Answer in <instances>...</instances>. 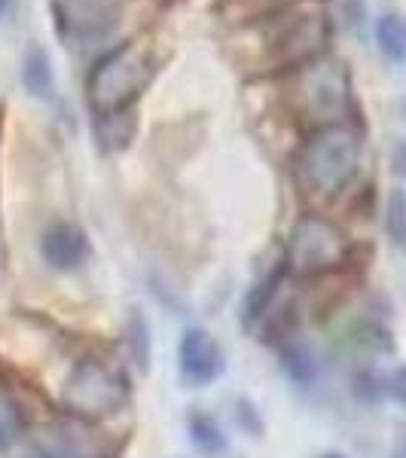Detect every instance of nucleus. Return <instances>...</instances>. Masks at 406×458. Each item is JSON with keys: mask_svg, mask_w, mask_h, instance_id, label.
Wrapping results in <instances>:
<instances>
[{"mask_svg": "<svg viewBox=\"0 0 406 458\" xmlns=\"http://www.w3.org/2000/svg\"><path fill=\"white\" fill-rule=\"evenodd\" d=\"M241 6V21H254V19H263V16H272V13L284 10V6L297 4V0H235Z\"/></svg>", "mask_w": 406, "mask_h": 458, "instance_id": "f3484780", "label": "nucleus"}, {"mask_svg": "<svg viewBox=\"0 0 406 458\" xmlns=\"http://www.w3.org/2000/svg\"><path fill=\"white\" fill-rule=\"evenodd\" d=\"M351 245L345 233L334 220L321 217V214H302L293 224L291 239H287V272L300 278L324 276L339 266L349 263Z\"/></svg>", "mask_w": 406, "mask_h": 458, "instance_id": "39448f33", "label": "nucleus"}, {"mask_svg": "<svg viewBox=\"0 0 406 458\" xmlns=\"http://www.w3.org/2000/svg\"><path fill=\"white\" fill-rule=\"evenodd\" d=\"M21 83L28 86V92L43 98V95L53 92V68H49V55L43 49H31L25 58V68H21Z\"/></svg>", "mask_w": 406, "mask_h": 458, "instance_id": "f8f14e48", "label": "nucleus"}, {"mask_svg": "<svg viewBox=\"0 0 406 458\" xmlns=\"http://www.w3.org/2000/svg\"><path fill=\"white\" fill-rule=\"evenodd\" d=\"M156 73V55H153L150 40L135 37L123 47L110 49L89 73V107L98 116H120L125 114Z\"/></svg>", "mask_w": 406, "mask_h": 458, "instance_id": "f03ea898", "label": "nucleus"}, {"mask_svg": "<svg viewBox=\"0 0 406 458\" xmlns=\"http://www.w3.org/2000/svg\"><path fill=\"white\" fill-rule=\"evenodd\" d=\"M190 437L202 453H224L226 449V437L224 431H220V425L214 422L211 416H205V412H193L190 416Z\"/></svg>", "mask_w": 406, "mask_h": 458, "instance_id": "ddd939ff", "label": "nucleus"}, {"mask_svg": "<svg viewBox=\"0 0 406 458\" xmlns=\"http://www.w3.org/2000/svg\"><path fill=\"white\" fill-rule=\"evenodd\" d=\"M125 397H129V382L123 370L95 354L80 358L64 382V406L71 410V416L86 419V422L116 412Z\"/></svg>", "mask_w": 406, "mask_h": 458, "instance_id": "423d86ee", "label": "nucleus"}, {"mask_svg": "<svg viewBox=\"0 0 406 458\" xmlns=\"http://www.w3.org/2000/svg\"><path fill=\"white\" fill-rule=\"evenodd\" d=\"M385 233L391 239V245L406 250V193L394 190L385 202Z\"/></svg>", "mask_w": 406, "mask_h": 458, "instance_id": "4468645a", "label": "nucleus"}, {"mask_svg": "<svg viewBox=\"0 0 406 458\" xmlns=\"http://www.w3.org/2000/svg\"><path fill=\"white\" fill-rule=\"evenodd\" d=\"M284 367H287V373H291V379H297L300 386H309V382L318 376V364H315L312 352L300 343L284 349Z\"/></svg>", "mask_w": 406, "mask_h": 458, "instance_id": "2eb2a0df", "label": "nucleus"}, {"mask_svg": "<svg viewBox=\"0 0 406 458\" xmlns=\"http://www.w3.org/2000/svg\"><path fill=\"white\" fill-rule=\"evenodd\" d=\"M58 25L71 37H98L110 25V13L95 0H68V10L58 6Z\"/></svg>", "mask_w": 406, "mask_h": 458, "instance_id": "9d476101", "label": "nucleus"}, {"mask_svg": "<svg viewBox=\"0 0 406 458\" xmlns=\"http://www.w3.org/2000/svg\"><path fill=\"white\" fill-rule=\"evenodd\" d=\"M21 431V416L19 406L13 403V397L6 391H0V449H6Z\"/></svg>", "mask_w": 406, "mask_h": 458, "instance_id": "dca6fc26", "label": "nucleus"}, {"mask_svg": "<svg viewBox=\"0 0 406 458\" xmlns=\"http://www.w3.org/2000/svg\"><path fill=\"white\" fill-rule=\"evenodd\" d=\"M391 394H394L397 401H406V370H401L391 379Z\"/></svg>", "mask_w": 406, "mask_h": 458, "instance_id": "a211bd4d", "label": "nucleus"}, {"mask_svg": "<svg viewBox=\"0 0 406 458\" xmlns=\"http://www.w3.org/2000/svg\"><path fill=\"white\" fill-rule=\"evenodd\" d=\"M318 458H345L343 453H324V455H318Z\"/></svg>", "mask_w": 406, "mask_h": 458, "instance_id": "6ab92c4d", "label": "nucleus"}, {"mask_svg": "<svg viewBox=\"0 0 406 458\" xmlns=\"http://www.w3.org/2000/svg\"><path fill=\"white\" fill-rule=\"evenodd\" d=\"M40 254H43V260H47L49 269L71 272V269H80V266L89 260L92 248H89V239L80 226L53 224L40 239Z\"/></svg>", "mask_w": 406, "mask_h": 458, "instance_id": "1a4fd4ad", "label": "nucleus"}, {"mask_svg": "<svg viewBox=\"0 0 406 458\" xmlns=\"http://www.w3.org/2000/svg\"><path fill=\"white\" fill-rule=\"evenodd\" d=\"M373 31L382 55L394 64H406V16H401V13H382L376 19Z\"/></svg>", "mask_w": 406, "mask_h": 458, "instance_id": "9b49d317", "label": "nucleus"}, {"mask_svg": "<svg viewBox=\"0 0 406 458\" xmlns=\"http://www.w3.org/2000/svg\"><path fill=\"white\" fill-rule=\"evenodd\" d=\"M34 446L43 458H107L110 443L86 419H55L34 434Z\"/></svg>", "mask_w": 406, "mask_h": 458, "instance_id": "0eeeda50", "label": "nucleus"}, {"mask_svg": "<svg viewBox=\"0 0 406 458\" xmlns=\"http://www.w3.org/2000/svg\"><path fill=\"white\" fill-rule=\"evenodd\" d=\"M233 43L241 49L239 64L260 73L297 71L324 55L330 43V16L315 0H297L272 16L248 21Z\"/></svg>", "mask_w": 406, "mask_h": 458, "instance_id": "f257e3e1", "label": "nucleus"}, {"mask_svg": "<svg viewBox=\"0 0 406 458\" xmlns=\"http://www.w3.org/2000/svg\"><path fill=\"white\" fill-rule=\"evenodd\" d=\"M6 6H10V0H0V16L6 13Z\"/></svg>", "mask_w": 406, "mask_h": 458, "instance_id": "aec40b11", "label": "nucleus"}, {"mask_svg": "<svg viewBox=\"0 0 406 458\" xmlns=\"http://www.w3.org/2000/svg\"><path fill=\"white\" fill-rule=\"evenodd\" d=\"M177 360H181V376L196 388L211 386L224 373V349L205 327L183 330Z\"/></svg>", "mask_w": 406, "mask_h": 458, "instance_id": "6e6552de", "label": "nucleus"}, {"mask_svg": "<svg viewBox=\"0 0 406 458\" xmlns=\"http://www.w3.org/2000/svg\"><path fill=\"white\" fill-rule=\"evenodd\" d=\"M287 105L315 131L327 125H345V116L351 114V77L345 64L321 55L291 71Z\"/></svg>", "mask_w": 406, "mask_h": 458, "instance_id": "7ed1b4c3", "label": "nucleus"}, {"mask_svg": "<svg viewBox=\"0 0 406 458\" xmlns=\"http://www.w3.org/2000/svg\"><path fill=\"white\" fill-rule=\"evenodd\" d=\"M360 165V135L358 129L345 125H327L312 131L297 159V174L306 193L334 199L354 181Z\"/></svg>", "mask_w": 406, "mask_h": 458, "instance_id": "20e7f679", "label": "nucleus"}]
</instances>
